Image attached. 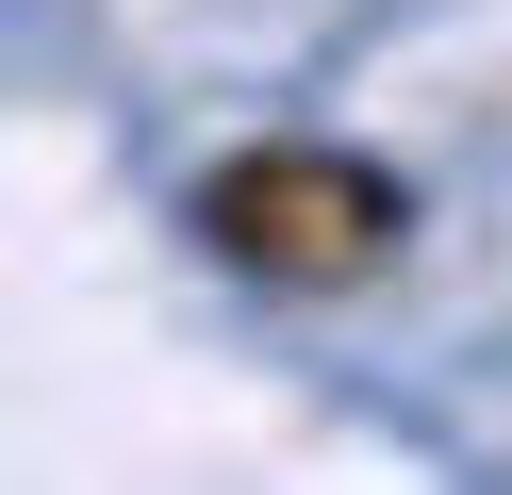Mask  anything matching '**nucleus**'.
<instances>
[{
	"instance_id": "f257e3e1",
	"label": "nucleus",
	"mask_w": 512,
	"mask_h": 495,
	"mask_svg": "<svg viewBox=\"0 0 512 495\" xmlns=\"http://www.w3.org/2000/svg\"><path fill=\"white\" fill-rule=\"evenodd\" d=\"M199 248L265 297H364L413 248V182L380 149H347V132H265V149H232L199 182Z\"/></svg>"
}]
</instances>
